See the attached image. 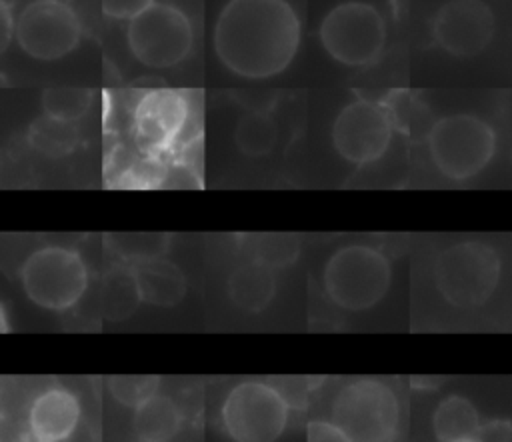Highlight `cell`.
<instances>
[{
	"instance_id": "ba28073f",
	"label": "cell",
	"mask_w": 512,
	"mask_h": 442,
	"mask_svg": "<svg viewBox=\"0 0 512 442\" xmlns=\"http://www.w3.org/2000/svg\"><path fill=\"white\" fill-rule=\"evenodd\" d=\"M124 40L142 66L172 68L190 54L194 28L180 6L156 0L126 24Z\"/></svg>"
},
{
	"instance_id": "7402d4cb",
	"label": "cell",
	"mask_w": 512,
	"mask_h": 442,
	"mask_svg": "<svg viewBox=\"0 0 512 442\" xmlns=\"http://www.w3.org/2000/svg\"><path fill=\"white\" fill-rule=\"evenodd\" d=\"M28 144L48 158L68 156L80 142V132L72 122L54 120L50 116L36 118L28 128Z\"/></svg>"
},
{
	"instance_id": "ac0fdd59",
	"label": "cell",
	"mask_w": 512,
	"mask_h": 442,
	"mask_svg": "<svg viewBox=\"0 0 512 442\" xmlns=\"http://www.w3.org/2000/svg\"><path fill=\"white\" fill-rule=\"evenodd\" d=\"M182 424V412L168 394H152L134 408V432L138 442H170Z\"/></svg>"
},
{
	"instance_id": "6da1fadb",
	"label": "cell",
	"mask_w": 512,
	"mask_h": 442,
	"mask_svg": "<svg viewBox=\"0 0 512 442\" xmlns=\"http://www.w3.org/2000/svg\"><path fill=\"white\" fill-rule=\"evenodd\" d=\"M302 22L288 0H226L212 46L220 64L246 80L282 74L298 54Z\"/></svg>"
},
{
	"instance_id": "8992f818",
	"label": "cell",
	"mask_w": 512,
	"mask_h": 442,
	"mask_svg": "<svg viewBox=\"0 0 512 442\" xmlns=\"http://www.w3.org/2000/svg\"><path fill=\"white\" fill-rule=\"evenodd\" d=\"M330 420L352 442H392L398 432L400 404L388 384L358 378L338 390L330 406Z\"/></svg>"
},
{
	"instance_id": "3957f363",
	"label": "cell",
	"mask_w": 512,
	"mask_h": 442,
	"mask_svg": "<svg viewBox=\"0 0 512 442\" xmlns=\"http://www.w3.org/2000/svg\"><path fill=\"white\" fill-rule=\"evenodd\" d=\"M502 262L498 252L482 240H462L444 248L434 260V284L454 308L484 306L498 288Z\"/></svg>"
},
{
	"instance_id": "7c38bea8",
	"label": "cell",
	"mask_w": 512,
	"mask_h": 442,
	"mask_svg": "<svg viewBox=\"0 0 512 442\" xmlns=\"http://www.w3.org/2000/svg\"><path fill=\"white\" fill-rule=\"evenodd\" d=\"M494 30L496 18L484 0H448L430 24L434 44L456 58H472L486 50Z\"/></svg>"
},
{
	"instance_id": "e0dca14e",
	"label": "cell",
	"mask_w": 512,
	"mask_h": 442,
	"mask_svg": "<svg viewBox=\"0 0 512 442\" xmlns=\"http://www.w3.org/2000/svg\"><path fill=\"white\" fill-rule=\"evenodd\" d=\"M482 422L476 406L460 394H448L432 414V430L438 442H472Z\"/></svg>"
},
{
	"instance_id": "277c9868",
	"label": "cell",
	"mask_w": 512,
	"mask_h": 442,
	"mask_svg": "<svg viewBox=\"0 0 512 442\" xmlns=\"http://www.w3.org/2000/svg\"><path fill=\"white\" fill-rule=\"evenodd\" d=\"M318 38L334 62L348 68H364L382 56L388 30L382 12L374 4L344 0L324 14Z\"/></svg>"
},
{
	"instance_id": "7a4b0ae2",
	"label": "cell",
	"mask_w": 512,
	"mask_h": 442,
	"mask_svg": "<svg viewBox=\"0 0 512 442\" xmlns=\"http://www.w3.org/2000/svg\"><path fill=\"white\" fill-rule=\"evenodd\" d=\"M434 168L448 180L464 182L480 174L496 154V132L480 116L454 112L438 118L426 136Z\"/></svg>"
},
{
	"instance_id": "8fae6325",
	"label": "cell",
	"mask_w": 512,
	"mask_h": 442,
	"mask_svg": "<svg viewBox=\"0 0 512 442\" xmlns=\"http://www.w3.org/2000/svg\"><path fill=\"white\" fill-rule=\"evenodd\" d=\"M330 138L336 154L348 164H372L392 142L390 114L374 100L354 98L336 114Z\"/></svg>"
},
{
	"instance_id": "44dd1931",
	"label": "cell",
	"mask_w": 512,
	"mask_h": 442,
	"mask_svg": "<svg viewBox=\"0 0 512 442\" xmlns=\"http://www.w3.org/2000/svg\"><path fill=\"white\" fill-rule=\"evenodd\" d=\"M278 140V124L266 110H246L234 126V144L248 158L272 152Z\"/></svg>"
},
{
	"instance_id": "603a6c76",
	"label": "cell",
	"mask_w": 512,
	"mask_h": 442,
	"mask_svg": "<svg viewBox=\"0 0 512 442\" xmlns=\"http://www.w3.org/2000/svg\"><path fill=\"white\" fill-rule=\"evenodd\" d=\"M40 104L44 116L74 124L88 112L92 104V90L76 86H52L42 92Z\"/></svg>"
},
{
	"instance_id": "9a60e30c",
	"label": "cell",
	"mask_w": 512,
	"mask_h": 442,
	"mask_svg": "<svg viewBox=\"0 0 512 442\" xmlns=\"http://www.w3.org/2000/svg\"><path fill=\"white\" fill-rule=\"evenodd\" d=\"M134 278L140 290V298L144 304L170 308L176 306L186 294V278L178 264L152 258L138 264H132Z\"/></svg>"
},
{
	"instance_id": "52a82bcc",
	"label": "cell",
	"mask_w": 512,
	"mask_h": 442,
	"mask_svg": "<svg viewBox=\"0 0 512 442\" xmlns=\"http://www.w3.org/2000/svg\"><path fill=\"white\" fill-rule=\"evenodd\" d=\"M20 282L28 300L40 308L62 312L80 302L88 288L82 256L66 246H42L26 256Z\"/></svg>"
},
{
	"instance_id": "ffe728a7",
	"label": "cell",
	"mask_w": 512,
	"mask_h": 442,
	"mask_svg": "<svg viewBox=\"0 0 512 442\" xmlns=\"http://www.w3.org/2000/svg\"><path fill=\"white\" fill-rule=\"evenodd\" d=\"M240 250L244 252L246 260L258 262L272 270H280L298 258L300 242L292 234H246L240 238Z\"/></svg>"
},
{
	"instance_id": "5b68a950",
	"label": "cell",
	"mask_w": 512,
	"mask_h": 442,
	"mask_svg": "<svg viewBox=\"0 0 512 442\" xmlns=\"http://www.w3.org/2000/svg\"><path fill=\"white\" fill-rule=\"evenodd\" d=\"M324 292L344 310L362 312L376 306L392 282L388 256L368 244L338 248L324 266Z\"/></svg>"
},
{
	"instance_id": "cb8c5ba5",
	"label": "cell",
	"mask_w": 512,
	"mask_h": 442,
	"mask_svg": "<svg viewBox=\"0 0 512 442\" xmlns=\"http://www.w3.org/2000/svg\"><path fill=\"white\" fill-rule=\"evenodd\" d=\"M168 234L158 232H130V234H112L108 236L110 248L124 260L138 264L144 260L160 258L168 248Z\"/></svg>"
},
{
	"instance_id": "4316f807",
	"label": "cell",
	"mask_w": 512,
	"mask_h": 442,
	"mask_svg": "<svg viewBox=\"0 0 512 442\" xmlns=\"http://www.w3.org/2000/svg\"><path fill=\"white\" fill-rule=\"evenodd\" d=\"M306 442H352L332 420H312L306 428Z\"/></svg>"
},
{
	"instance_id": "4fadbf2b",
	"label": "cell",
	"mask_w": 512,
	"mask_h": 442,
	"mask_svg": "<svg viewBox=\"0 0 512 442\" xmlns=\"http://www.w3.org/2000/svg\"><path fill=\"white\" fill-rule=\"evenodd\" d=\"M188 120V102L174 90L146 94L134 112L138 144L148 152L170 148Z\"/></svg>"
},
{
	"instance_id": "83f0119b",
	"label": "cell",
	"mask_w": 512,
	"mask_h": 442,
	"mask_svg": "<svg viewBox=\"0 0 512 442\" xmlns=\"http://www.w3.org/2000/svg\"><path fill=\"white\" fill-rule=\"evenodd\" d=\"M472 442H512V422L504 418L488 420L480 426Z\"/></svg>"
},
{
	"instance_id": "9c48e42d",
	"label": "cell",
	"mask_w": 512,
	"mask_h": 442,
	"mask_svg": "<svg viewBox=\"0 0 512 442\" xmlns=\"http://www.w3.org/2000/svg\"><path fill=\"white\" fill-rule=\"evenodd\" d=\"M220 418L234 442H276L288 424V402L272 384L244 380L226 394Z\"/></svg>"
},
{
	"instance_id": "d6986e66",
	"label": "cell",
	"mask_w": 512,
	"mask_h": 442,
	"mask_svg": "<svg viewBox=\"0 0 512 442\" xmlns=\"http://www.w3.org/2000/svg\"><path fill=\"white\" fill-rule=\"evenodd\" d=\"M100 312L106 320H126L142 302L132 266H114L100 286Z\"/></svg>"
},
{
	"instance_id": "30bf717a",
	"label": "cell",
	"mask_w": 512,
	"mask_h": 442,
	"mask_svg": "<svg viewBox=\"0 0 512 442\" xmlns=\"http://www.w3.org/2000/svg\"><path fill=\"white\" fill-rule=\"evenodd\" d=\"M14 40L32 60L54 62L78 48L82 20L66 0H30L16 14Z\"/></svg>"
},
{
	"instance_id": "f546056e",
	"label": "cell",
	"mask_w": 512,
	"mask_h": 442,
	"mask_svg": "<svg viewBox=\"0 0 512 442\" xmlns=\"http://www.w3.org/2000/svg\"><path fill=\"white\" fill-rule=\"evenodd\" d=\"M64 442H94L86 428H76Z\"/></svg>"
},
{
	"instance_id": "2e32d148",
	"label": "cell",
	"mask_w": 512,
	"mask_h": 442,
	"mask_svg": "<svg viewBox=\"0 0 512 442\" xmlns=\"http://www.w3.org/2000/svg\"><path fill=\"white\" fill-rule=\"evenodd\" d=\"M226 292L230 302L244 312H262L276 294V276L272 268L244 260L228 274Z\"/></svg>"
},
{
	"instance_id": "d4e9b609",
	"label": "cell",
	"mask_w": 512,
	"mask_h": 442,
	"mask_svg": "<svg viewBox=\"0 0 512 442\" xmlns=\"http://www.w3.org/2000/svg\"><path fill=\"white\" fill-rule=\"evenodd\" d=\"M158 382V376H110L108 390L116 402L138 408L146 398L158 392Z\"/></svg>"
},
{
	"instance_id": "5bb4252c",
	"label": "cell",
	"mask_w": 512,
	"mask_h": 442,
	"mask_svg": "<svg viewBox=\"0 0 512 442\" xmlns=\"http://www.w3.org/2000/svg\"><path fill=\"white\" fill-rule=\"evenodd\" d=\"M80 402L66 388L42 390L28 408V432L44 442H64L80 426Z\"/></svg>"
},
{
	"instance_id": "4dcf8cb0",
	"label": "cell",
	"mask_w": 512,
	"mask_h": 442,
	"mask_svg": "<svg viewBox=\"0 0 512 442\" xmlns=\"http://www.w3.org/2000/svg\"><path fill=\"white\" fill-rule=\"evenodd\" d=\"M20 442H44V440H40V438H36V436H32V434H30V436H26V438H22V440H20Z\"/></svg>"
},
{
	"instance_id": "484cf974",
	"label": "cell",
	"mask_w": 512,
	"mask_h": 442,
	"mask_svg": "<svg viewBox=\"0 0 512 442\" xmlns=\"http://www.w3.org/2000/svg\"><path fill=\"white\" fill-rule=\"evenodd\" d=\"M154 2L156 0H100V10L106 18L128 24Z\"/></svg>"
},
{
	"instance_id": "f1b7e54d",
	"label": "cell",
	"mask_w": 512,
	"mask_h": 442,
	"mask_svg": "<svg viewBox=\"0 0 512 442\" xmlns=\"http://www.w3.org/2000/svg\"><path fill=\"white\" fill-rule=\"evenodd\" d=\"M16 30V14H12L6 0L0 2V50H6Z\"/></svg>"
}]
</instances>
